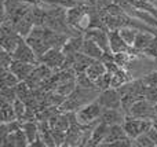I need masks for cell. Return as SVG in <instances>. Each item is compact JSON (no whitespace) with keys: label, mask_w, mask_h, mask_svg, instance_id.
<instances>
[{"label":"cell","mask_w":157,"mask_h":147,"mask_svg":"<svg viewBox=\"0 0 157 147\" xmlns=\"http://www.w3.org/2000/svg\"><path fill=\"white\" fill-rule=\"evenodd\" d=\"M101 91L98 90H90V88L77 87L71 95L66 96L63 103L59 106L61 112H77L78 109L84 106V105L90 103L91 99H97Z\"/></svg>","instance_id":"cell-1"},{"label":"cell","mask_w":157,"mask_h":147,"mask_svg":"<svg viewBox=\"0 0 157 147\" xmlns=\"http://www.w3.org/2000/svg\"><path fill=\"white\" fill-rule=\"evenodd\" d=\"M103 107L101 106V103L94 99L90 103L84 105L81 109H78L76 112V117L77 121L83 125H91V124H97L98 121L101 120L103 113Z\"/></svg>","instance_id":"cell-2"},{"label":"cell","mask_w":157,"mask_h":147,"mask_svg":"<svg viewBox=\"0 0 157 147\" xmlns=\"http://www.w3.org/2000/svg\"><path fill=\"white\" fill-rule=\"evenodd\" d=\"M25 40L33 48V51L36 52L37 58H40L41 55H44L51 48L46 39V26H35Z\"/></svg>","instance_id":"cell-3"},{"label":"cell","mask_w":157,"mask_h":147,"mask_svg":"<svg viewBox=\"0 0 157 147\" xmlns=\"http://www.w3.org/2000/svg\"><path fill=\"white\" fill-rule=\"evenodd\" d=\"M127 135L131 139H136L141 136L142 134L147 132L153 127V120H147V118H136L131 117V116H125V120L123 123Z\"/></svg>","instance_id":"cell-4"},{"label":"cell","mask_w":157,"mask_h":147,"mask_svg":"<svg viewBox=\"0 0 157 147\" xmlns=\"http://www.w3.org/2000/svg\"><path fill=\"white\" fill-rule=\"evenodd\" d=\"M32 8V4L25 3L22 0H3V13L11 18V21L15 22L19 18L28 14Z\"/></svg>","instance_id":"cell-5"},{"label":"cell","mask_w":157,"mask_h":147,"mask_svg":"<svg viewBox=\"0 0 157 147\" xmlns=\"http://www.w3.org/2000/svg\"><path fill=\"white\" fill-rule=\"evenodd\" d=\"M127 116L131 117H136V118H147V120H153V117L156 114V109H155V103H152L150 101H147L146 98L138 99L132 103L130 112Z\"/></svg>","instance_id":"cell-6"},{"label":"cell","mask_w":157,"mask_h":147,"mask_svg":"<svg viewBox=\"0 0 157 147\" xmlns=\"http://www.w3.org/2000/svg\"><path fill=\"white\" fill-rule=\"evenodd\" d=\"M66 62V55L59 48H50L44 55L39 58V63H44L52 70H61Z\"/></svg>","instance_id":"cell-7"},{"label":"cell","mask_w":157,"mask_h":147,"mask_svg":"<svg viewBox=\"0 0 157 147\" xmlns=\"http://www.w3.org/2000/svg\"><path fill=\"white\" fill-rule=\"evenodd\" d=\"M97 101L103 109H121V95L117 88H108L99 92Z\"/></svg>","instance_id":"cell-8"},{"label":"cell","mask_w":157,"mask_h":147,"mask_svg":"<svg viewBox=\"0 0 157 147\" xmlns=\"http://www.w3.org/2000/svg\"><path fill=\"white\" fill-rule=\"evenodd\" d=\"M13 58L15 61H22V62H29L39 65V58L36 55V52L33 51V48L28 44V41L25 39H22L19 41L18 47L15 48V51L13 52Z\"/></svg>","instance_id":"cell-9"},{"label":"cell","mask_w":157,"mask_h":147,"mask_svg":"<svg viewBox=\"0 0 157 147\" xmlns=\"http://www.w3.org/2000/svg\"><path fill=\"white\" fill-rule=\"evenodd\" d=\"M84 39H90V40L95 41L98 46L103 51H110V46H109V30L102 29V28H90L83 33Z\"/></svg>","instance_id":"cell-10"},{"label":"cell","mask_w":157,"mask_h":147,"mask_svg":"<svg viewBox=\"0 0 157 147\" xmlns=\"http://www.w3.org/2000/svg\"><path fill=\"white\" fill-rule=\"evenodd\" d=\"M110 127L112 125L103 123V121H98L95 124V127L92 128L91 138H90L87 146H102V143L105 142L106 136H108L109 131H110Z\"/></svg>","instance_id":"cell-11"},{"label":"cell","mask_w":157,"mask_h":147,"mask_svg":"<svg viewBox=\"0 0 157 147\" xmlns=\"http://www.w3.org/2000/svg\"><path fill=\"white\" fill-rule=\"evenodd\" d=\"M36 66L37 65H35V63L22 62V61H15L14 59L13 63H11V66H10V70L13 72V73L15 74L19 80H21V81H25V80L30 76V73L35 70Z\"/></svg>","instance_id":"cell-12"},{"label":"cell","mask_w":157,"mask_h":147,"mask_svg":"<svg viewBox=\"0 0 157 147\" xmlns=\"http://www.w3.org/2000/svg\"><path fill=\"white\" fill-rule=\"evenodd\" d=\"M109 46H110V51L113 54L117 52H128L131 51V47L123 40V37L120 36L119 29L109 30Z\"/></svg>","instance_id":"cell-13"},{"label":"cell","mask_w":157,"mask_h":147,"mask_svg":"<svg viewBox=\"0 0 157 147\" xmlns=\"http://www.w3.org/2000/svg\"><path fill=\"white\" fill-rule=\"evenodd\" d=\"M128 139H131V138L127 135V132H125L124 127H123L121 124H119V125H112L110 131H109L108 136H106L105 142L102 143V146H113L114 143L121 142V140H128Z\"/></svg>","instance_id":"cell-14"},{"label":"cell","mask_w":157,"mask_h":147,"mask_svg":"<svg viewBox=\"0 0 157 147\" xmlns=\"http://www.w3.org/2000/svg\"><path fill=\"white\" fill-rule=\"evenodd\" d=\"M26 146H29V140H28L24 129L19 128L17 131L8 134L7 139L3 143L2 147H26Z\"/></svg>","instance_id":"cell-15"},{"label":"cell","mask_w":157,"mask_h":147,"mask_svg":"<svg viewBox=\"0 0 157 147\" xmlns=\"http://www.w3.org/2000/svg\"><path fill=\"white\" fill-rule=\"evenodd\" d=\"M125 120V113L123 109H105L102 113V117L99 121L109 124V125H119V124L124 123Z\"/></svg>","instance_id":"cell-16"},{"label":"cell","mask_w":157,"mask_h":147,"mask_svg":"<svg viewBox=\"0 0 157 147\" xmlns=\"http://www.w3.org/2000/svg\"><path fill=\"white\" fill-rule=\"evenodd\" d=\"M30 10H32V8H30ZM14 26H15V30H17L18 35H21L24 39H26L28 36H29V33L32 32V29L35 28V24H33L30 11L28 14H25L22 18H19L18 21L14 22Z\"/></svg>","instance_id":"cell-17"},{"label":"cell","mask_w":157,"mask_h":147,"mask_svg":"<svg viewBox=\"0 0 157 147\" xmlns=\"http://www.w3.org/2000/svg\"><path fill=\"white\" fill-rule=\"evenodd\" d=\"M157 35L152 32H146V30H139L138 35H136V39H135V43H134V47L132 48L135 51L141 52L144 54V51L149 47V44L153 41V39L156 37Z\"/></svg>","instance_id":"cell-18"},{"label":"cell","mask_w":157,"mask_h":147,"mask_svg":"<svg viewBox=\"0 0 157 147\" xmlns=\"http://www.w3.org/2000/svg\"><path fill=\"white\" fill-rule=\"evenodd\" d=\"M81 52L86 54V55H88V57L92 58V59H101L105 51H103V50L101 48V46H98L95 41L90 40V39H84Z\"/></svg>","instance_id":"cell-19"},{"label":"cell","mask_w":157,"mask_h":147,"mask_svg":"<svg viewBox=\"0 0 157 147\" xmlns=\"http://www.w3.org/2000/svg\"><path fill=\"white\" fill-rule=\"evenodd\" d=\"M106 72H108V69H106L105 63H103L101 59H95L94 62L88 66V69L86 70V74L95 83L98 79H101Z\"/></svg>","instance_id":"cell-20"},{"label":"cell","mask_w":157,"mask_h":147,"mask_svg":"<svg viewBox=\"0 0 157 147\" xmlns=\"http://www.w3.org/2000/svg\"><path fill=\"white\" fill-rule=\"evenodd\" d=\"M95 59L90 58L88 55L83 54V52H78L76 54L73 59V69L76 70V73H86V70L88 69V66L94 62Z\"/></svg>","instance_id":"cell-21"},{"label":"cell","mask_w":157,"mask_h":147,"mask_svg":"<svg viewBox=\"0 0 157 147\" xmlns=\"http://www.w3.org/2000/svg\"><path fill=\"white\" fill-rule=\"evenodd\" d=\"M0 117H2V123H11V121L17 120L15 110H14V105L11 102L3 101L0 105Z\"/></svg>","instance_id":"cell-22"},{"label":"cell","mask_w":157,"mask_h":147,"mask_svg":"<svg viewBox=\"0 0 157 147\" xmlns=\"http://www.w3.org/2000/svg\"><path fill=\"white\" fill-rule=\"evenodd\" d=\"M22 39L24 37H22L21 35H18V33H14V35H10V36H4V37H2V40H0L2 48L13 54Z\"/></svg>","instance_id":"cell-23"},{"label":"cell","mask_w":157,"mask_h":147,"mask_svg":"<svg viewBox=\"0 0 157 147\" xmlns=\"http://www.w3.org/2000/svg\"><path fill=\"white\" fill-rule=\"evenodd\" d=\"M132 80V77L130 76V73L127 72V69L120 68L116 73H113V77H112V87L113 88H120L124 84L130 83Z\"/></svg>","instance_id":"cell-24"},{"label":"cell","mask_w":157,"mask_h":147,"mask_svg":"<svg viewBox=\"0 0 157 147\" xmlns=\"http://www.w3.org/2000/svg\"><path fill=\"white\" fill-rule=\"evenodd\" d=\"M22 129L26 134V138L29 140V145L39 136V124L36 121H21Z\"/></svg>","instance_id":"cell-25"},{"label":"cell","mask_w":157,"mask_h":147,"mask_svg":"<svg viewBox=\"0 0 157 147\" xmlns=\"http://www.w3.org/2000/svg\"><path fill=\"white\" fill-rule=\"evenodd\" d=\"M138 32H139V29H135V28H132V26H124V28H120L119 29L120 36H121L123 40L130 47H134V43H135Z\"/></svg>","instance_id":"cell-26"},{"label":"cell","mask_w":157,"mask_h":147,"mask_svg":"<svg viewBox=\"0 0 157 147\" xmlns=\"http://www.w3.org/2000/svg\"><path fill=\"white\" fill-rule=\"evenodd\" d=\"M15 91H17V96H18V99H22L24 102L29 101V99L33 96V90L28 85L26 81H19L18 85L15 87Z\"/></svg>","instance_id":"cell-27"},{"label":"cell","mask_w":157,"mask_h":147,"mask_svg":"<svg viewBox=\"0 0 157 147\" xmlns=\"http://www.w3.org/2000/svg\"><path fill=\"white\" fill-rule=\"evenodd\" d=\"M21 80L10 70H2V87H17Z\"/></svg>","instance_id":"cell-28"},{"label":"cell","mask_w":157,"mask_h":147,"mask_svg":"<svg viewBox=\"0 0 157 147\" xmlns=\"http://www.w3.org/2000/svg\"><path fill=\"white\" fill-rule=\"evenodd\" d=\"M135 58V55L132 52H117L114 54V62L123 69H127V66L132 62V59Z\"/></svg>","instance_id":"cell-29"},{"label":"cell","mask_w":157,"mask_h":147,"mask_svg":"<svg viewBox=\"0 0 157 147\" xmlns=\"http://www.w3.org/2000/svg\"><path fill=\"white\" fill-rule=\"evenodd\" d=\"M0 98H2L3 101H7V102L14 103V101L18 99L15 87H0Z\"/></svg>","instance_id":"cell-30"},{"label":"cell","mask_w":157,"mask_h":147,"mask_svg":"<svg viewBox=\"0 0 157 147\" xmlns=\"http://www.w3.org/2000/svg\"><path fill=\"white\" fill-rule=\"evenodd\" d=\"M13 105H14V110H15L17 120L22 121L25 118V114H26V112H28V105L25 103L22 99H15Z\"/></svg>","instance_id":"cell-31"},{"label":"cell","mask_w":157,"mask_h":147,"mask_svg":"<svg viewBox=\"0 0 157 147\" xmlns=\"http://www.w3.org/2000/svg\"><path fill=\"white\" fill-rule=\"evenodd\" d=\"M112 77H113V73H110V72H106V73L103 74L101 79H98L97 81H95L98 90L103 91V90H108V88H110L112 87Z\"/></svg>","instance_id":"cell-32"},{"label":"cell","mask_w":157,"mask_h":147,"mask_svg":"<svg viewBox=\"0 0 157 147\" xmlns=\"http://www.w3.org/2000/svg\"><path fill=\"white\" fill-rule=\"evenodd\" d=\"M13 61H14L13 54L2 48V52H0V65H2V70H7V69H10Z\"/></svg>","instance_id":"cell-33"},{"label":"cell","mask_w":157,"mask_h":147,"mask_svg":"<svg viewBox=\"0 0 157 147\" xmlns=\"http://www.w3.org/2000/svg\"><path fill=\"white\" fill-rule=\"evenodd\" d=\"M136 146H144V147H153V146H157V143L155 140L152 139V138L149 136V135L145 132V134H142L141 136L136 138Z\"/></svg>","instance_id":"cell-34"},{"label":"cell","mask_w":157,"mask_h":147,"mask_svg":"<svg viewBox=\"0 0 157 147\" xmlns=\"http://www.w3.org/2000/svg\"><path fill=\"white\" fill-rule=\"evenodd\" d=\"M142 81L145 83L146 87H155L157 88V70L156 72H152L149 74H145L142 77Z\"/></svg>","instance_id":"cell-35"},{"label":"cell","mask_w":157,"mask_h":147,"mask_svg":"<svg viewBox=\"0 0 157 147\" xmlns=\"http://www.w3.org/2000/svg\"><path fill=\"white\" fill-rule=\"evenodd\" d=\"M144 55H147V57H152L157 59V36L153 39V41L149 44V47L144 51Z\"/></svg>","instance_id":"cell-36"},{"label":"cell","mask_w":157,"mask_h":147,"mask_svg":"<svg viewBox=\"0 0 157 147\" xmlns=\"http://www.w3.org/2000/svg\"><path fill=\"white\" fill-rule=\"evenodd\" d=\"M22 2L29 3V4H32V6H37V4H43L44 0H22Z\"/></svg>","instance_id":"cell-37"},{"label":"cell","mask_w":157,"mask_h":147,"mask_svg":"<svg viewBox=\"0 0 157 147\" xmlns=\"http://www.w3.org/2000/svg\"><path fill=\"white\" fill-rule=\"evenodd\" d=\"M153 127H155L156 131H157V116H155V117H153Z\"/></svg>","instance_id":"cell-38"},{"label":"cell","mask_w":157,"mask_h":147,"mask_svg":"<svg viewBox=\"0 0 157 147\" xmlns=\"http://www.w3.org/2000/svg\"><path fill=\"white\" fill-rule=\"evenodd\" d=\"M155 109H156V114H157V103L155 105Z\"/></svg>","instance_id":"cell-39"}]
</instances>
